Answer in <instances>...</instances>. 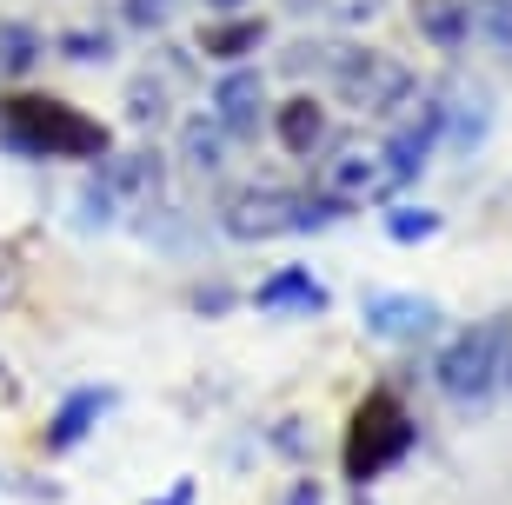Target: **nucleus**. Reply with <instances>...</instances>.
I'll use <instances>...</instances> for the list:
<instances>
[{
	"label": "nucleus",
	"instance_id": "f257e3e1",
	"mask_svg": "<svg viewBox=\"0 0 512 505\" xmlns=\"http://www.w3.org/2000/svg\"><path fill=\"white\" fill-rule=\"evenodd\" d=\"M0 147L27 153V160H100V153H114V140L94 113L67 107L54 94H7L0 100Z\"/></svg>",
	"mask_w": 512,
	"mask_h": 505
},
{
	"label": "nucleus",
	"instance_id": "f03ea898",
	"mask_svg": "<svg viewBox=\"0 0 512 505\" xmlns=\"http://www.w3.org/2000/svg\"><path fill=\"white\" fill-rule=\"evenodd\" d=\"M506 359H512V326H506V319H473V326H459V333L439 346L433 379H439V393H446V399L479 406V399L499 393Z\"/></svg>",
	"mask_w": 512,
	"mask_h": 505
},
{
	"label": "nucleus",
	"instance_id": "7ed1b4c3",
	"mask_svg": "<svg viewBox=\"0 0 512 505\" xmlns=\"http://www.w3.org/2000/svg\"><path fill=\"white\" fill-rule=\"evenodd\" d=\"M326 74H333V94H340V107L353 113H399L413 107L419 80L413 67L399 54H386V47H360V40H333V60H326Z\"/></svg>",
	"mask_w": 512,
	"mask_h": 505
},
{
	"label": "nucleus",
	"instance_id": "20e7f679",
	"mask_svg": "<svg viewBox=\"0 0 512 505\" xmlns=\"http://www.w3.org/2000/svg\"><path fill=\"white\" fill-rule=\"evenodd\" d=\"M346 206L326 193H300V187H240L220 213L233 240H286V233H320L333 226Z\"/></svg>",
	"mask_w": 512,
	"mask_h": 505
},
{
	"label": "nucleus",
	"instance_id": "39448f33",
	"mask_svg": "<svg viewBox=\"0 0 512 505\" xmlns=\"http://www.w3.org/2000/svg\"><path fill=\"white\" fill-rule=\"evenodd\" d=\"M413 439H419V426H413V412H406V399L373 386L360 399V412H353V426H346V479L373 486L380 472H393L413 452Z\"/></svg>",
	"mask_w": 512,
	"mask_h": 505
},
{
	"label": "nucleus",
	"instance_id": "423d86ee",
	"mask_svg": "<svg viewBox=\"0 0 512 505\" xmlns=\"http://www.w3.org/2000/svg\"><path fill=\"white\" fill-rule=\"evenodd\" d=\"M433 153H439V107H433V100H419L413 120L393 127V140L373 153V160H380V193H406L419 173L433 167Z\"/></svg>",
	"mask_w": 512,
	"mask_h": 505
},
{
	"label": "nucleus",
	"instance_id": "0eeeda50",
	"mask_svg": "<svg viewBox=\"0 0 512 505\" xmlns=\"http://www.w3.org/2000/svg\"><path fill=\"white\" fill-rule=\"evenodd\" d=\"M439 107V147L479 153V140L493 133V94L479 80H446V94H433Z\"/></svg>",
	"mask_w": 512,
	"mask_h": 505
},
{
	"label": "nucleus",
	"instance_id": "6e6552de",
	"mask_svg": "<svg viewBox=\"0 0 512 505\" xmlns=\"http://www.w3.org/2000/svg\"><path fill=\"white\" fill-rule=\"evenodd\" d=\"M213 120H220V133H227L233 147L253 140L266 120V80L253 67H227V74L213 80Z\"/></svg>",
	"mask_w": 512,
	"mask_h": 505
},
{
	"label": "nucleus",
	"instance_id": "1a4fd4ad",
	"mask_svg": "<svg viewBox=\"0 0 512 505\" xmlns=\"http://www.w3.org/2000/svg\"><path fill=\"white\" fill-rule=\"evenodd\" d=\"M360 319L373 339H433L439 333V306L419 300V293H366L360 300Z\"/></svg>",
	"mask_w": 512,
	"mask_h": 505
},
{
	"label": "nucleus",
	"instance_id": "9d476101",
	"mask_svg": "<svg viewBox=\"0 0 512 505\" xmlns=\"http://www.w3.org/2000/svg\"><path fill=\"white\" fill-rule=\"evenodd\" d=\"M413 27H419V40L459 54V47L479 34V7L473 0H413Z\"/></svg>",
	"mask_w": 512,
	"mask_h": 505
},
{
	"label": "nucleus",
	"instance_id": "9b49d317",
	"mask_svg": "<svg viewBox=\"0 0 512 505\" xmlns=\"http://www.w3.org/2000/svg\"><path fill=\"white\" fill-rule=\"evenodd\" d=\"M260 313H326V286L306 273V266H280V273H266L260 293H253Z\"/></svg>",
	"mask_w": 512,
	"mask_h": 505
},
{
	"label": "nucleus",
	"instance_id": "f8f14e48",
	"mask_svg": "<svg viewBox=\"0 0 512 505\" xmlns=\"http://www.w3.org/2000/svg\"><path fill=\"white\" fill-rule=\"evenodd\" d=\"M107 406H114V386H80V393H67L60 412L47 419V446H54V452L80 446V439L100 426V412H107Z\"/></svg>",
	"mask_w": 512,
	"mask_h": 505
},
{
	"label": "nucleus",
	"instance_id": "ddd939ff",
	"mask_svg": "<svg viewBox=\"0 0 512 505\" xmlns=\"http://www.w3.org/2000/svg\"><path fill=\"white\" fill-rule=\"evenodd\" d=\"M320 193H326V200H340V206H353V193H380V160H373V147H340V153H333Z\"/></svg>",
	"mask_w": 512,
	"mask_h": 505
},
{
	"label": "nucleus",
	"instance_id": "4468645a",
	"mask_svg": "<svg viewBox=\"0 0 512 505\" xmlns=\"http://www.w3.org/2000/svg\"><path fill=\"white\" fill-rule=\"evenodd\" d=\"M273 127H280L286 153H313L326 140V100L320 94H293L280 113H273Z\"/></svg>",
	"mask_w": 512,
	"mask_h": 505
},
{
	"label": "nucleus",
	"instance_id": "2eb2a0df",
	"mask_svg": "<svg viewBox=\"0 0 512 505\" xmlns=\"http://www.w3.org/2000/svg\"><path fill=\"white\" fill-rule=\"evenodd\" d=\"M47 54V40H40V27H27V20H0V87H14V80L34 74V60Z\"/></svg>",
	"mask_w": 512,
	"mask_h": 505
},
{
	"label": "nucleus",
	"instance_id": "dca6fc26",
	"mask_svg": "<svg viewBox=\"0 0 512 505\" xmlns=\"http://www.w3.org/2000/svg\"><path fill=\"white\" fill-rule=\"evenodd\" d=\"M227 153H233V140L220 133L213 113H187V120H180V160H187V167H207L213 173Z\"/></svg>",
	"mask_w": 512,
	"mask_h": 505
},
{
	"label": "nucleus",
	"instance_id": "f3484780",
	"mask_svg": "<svg viewBox=\"0 0 512 505\" xmlns=\"http://www.w3.org/2000/svg\"><path fill=\"white\" fill-rule=\"evenodd\" d=\"M260 40H266V27H260V20H247V14H240V20H213L207 34H200V54L240 60V67H247V54L260 47Z\"/></svg>",
	"mask_w": 512,
	"mask_h": 505
},
{
	"label": "nucleus",
	"instance_id": "a211bd4d",
	"mask_svg": "<svg viewBox=\"0 0 512 505\" xmlns=\"http://www.w3.org/2000/svg\"><path fill=\"white\" fill-rule=\"evenodd\" d=\"M439 226H446V220H439L433 206H399V200L386 206V233H393V246H419V240H433Z\"/></svg>",
	"mask_w": 512,
	"mask_h": 505
},
{
	"label": "nucleus",
	"instance_id": "6ab92c4d",
	"mask_svg": "<svg viewBox=\"0 0 512 505\" xmlns=\"http://www.w3.org/2000/svg\"><path fill=\"white\" fill-rule=\"evenodd\" d=\"M60 54L80 60V67H100V60H114V34H100V27H74V34H60Z\"/></svg>",
	"mask_w": 512,
	"mask_h": 505
},
{
	"label": "nucleus",
	"instance_id": "aec40b11",
	"mask_svg": "<svg viewBox=\"0 0 512 505\" xmlns=\"http://www.w3.org/2000/svg\"><path fill=\"white\" fill-rule=\"evenodd\" d=\"M173 14H180V0H120V20H127V34H160Z\"/></svg>",
	"mask_w": 512,
	"mask_h": 505
},
{
	"label": "nucleus",
	"instance_id": "412c9836",
	"mask_svg": "<svg viewBox=\"0 0 512 505\" xmlns=\"http://www.w3.org/2000/svg\"><path fill=\"white\" fill-rule=\"evenodd\" d=\"M140 233H147V240H160V253H187V246L200 240V233H193V220H173V213H147V220H140Z\"/></svg>",
	"mask_w": 512,
	"mask_h": 505
},
{
	"label": "nucleus",
	"instance_id": "4be33fe9",
	"mask_svg": "<svg viewBox=\"0 0 512 505\" xmlns=\"http://www.w3.org/2000/svg\"><path fill=\"white\" fill-rule=\"evenodd\" d=\"M127 113L140 120V127H153V120L167 113V94H160V74H140V80L127 87Z\"/></svg>",
	"mask_w": 512,
	"mask_h": 505
},
{
	"label": "nucleus",
	"instance_id": "5701e85b",
	"mask_svg": "<svg viewBox=\"0 0 512 505\" xmlns=\"http://www.w3.org/2000/svg\"><path fill=\"white\" fill-rule=\"evenodd\" d=\"M479 27H486V40H493L499 54L512 60V0H486V14H479Z\"/></svg>",
	"mask_w": 512,
	"mask_h": 505
},
{
	"label": "nucleus",
	"instance_id": "b1692460",
	"mask_svg": "<svg viewBox=\"0 0 512 505\" xmlns=\"http://www.w3.org/2000/svg\"><path fill=\"white\" fill-rule=\"evenodd\" d=\"M320 499H326V492H320V479H300V486L286 492V505H320Z\"/></svg>",
	"mask_w": 512,
	"mask_h": 505
},
{
	"label": "nucleus",
	"instance_id": "393cba45",
	"mask_svg": "<svg viewBox=\"0 0 512 505\" xmlns=\"http://www.w3.org/2000/svg\"><path fill=\"white\" fill-rule=\"evenodd\" d=\"M147 505H193V479H180L173 492H160V499H147Z\"/></svg>",
	"mask_w": 512,
	"mask_h": 505
},
{
	"label": "nucleus",
	"instance_id": "a878e982",
	"mask_svg": "<svg viewBox=\"0 0 512 505\" xmlns=\"http://www.w3.org/2000/svg\"><path fill=\"white\" fill-rule=\"evenodd\" d=\"M326 0H286V14H320Z\"/></svg>",
	"mask_w": 512,
	"mask_h": 505
},
{
	"label": "nucleus",
	"instance_id": "bb28decb",
	"mask_svg": "<svg viewBox=\"0 0 512 505\" xmlns=\"http://www.w3.org/2000/svg\"><path fill=\"white\" fill-rule=\"evenodd\" d=\"M213 14H233V7H247V0H207Z\"/></svg>",
	"mask_w": 512,
	"mask_h": 505
}]
</instances>
